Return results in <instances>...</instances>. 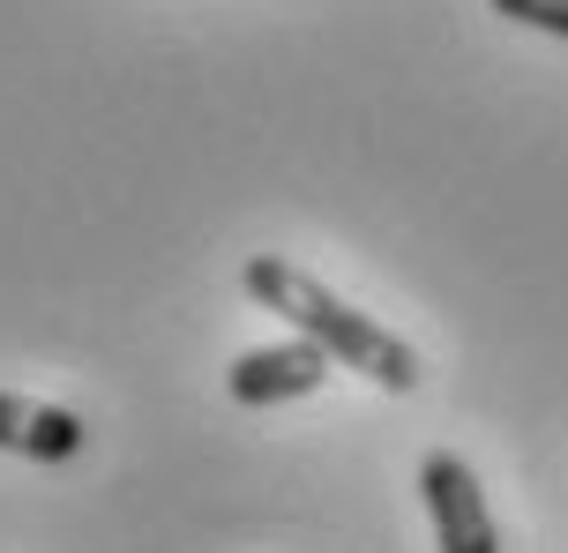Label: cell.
Returning a JSON list of instances; mask_svg holds the SVG:
<instances>
[{
    "label": "cell",
    "mask_w": 568,
    "mask_h": 553,
    "mask_svg": "<svg viewBox=\"0 0 568 553\" xmlns=\"http://www.w3.org/2000/svg\"><path fill=\"white\" fill-rule=\"evenodd\" d=\"M494 16H509V23H531L546 38H568V0H486Z\"/></svg>",
    "instance_id": "obj_5"
},
{
    "label": "cell",
    "mask_w": 568,
    "mask_h": 553,
    "mask_svg": "<svg viewBox=\"0 0 568 553\" xmlns=\"http://www.w3.org/2000/svg\"><path fill=\"white\" fill-rule=\"evenodd\" d=\"M0 449H16L30 464H75L90 449V427L68 404H38V397L0 389Z\"/></svg>",
    "instance_id": "obj_4"
},
{
    "label": "cell",
    "mask_w": 568,
    "mask_h": 553,
    "mask_svg": "<svg viewBox=\"0 0 568 553\" xmlns=\"http://www.w3.org/2000/svg\"><path fill=\"white\" fill-rule=\"evenodd\" d=\"M329 351L307 345V337H284V345H255V351H240L232 359V404H247V411H270V404H292V397H314L322 381H329Z\"/></svg>",
    "instance_id": "obj_3"
},
{
    "label": "cell",
    "mask_w": 568,
    "mask_h": 553,
    "mask_svg": "<svg viewBox=\"0 0 568 553\" xmlns=\"http://www.w3.org/2000/svg\"><path fill=\"white\" fill-rule=\"evenodd\" d=\"M240 285H247V299H255V307H270V315L292 321V337L322 345L337 367H359L374 389H389V397L419 389V351L404 345V337H389L374 315L344 307L337 291L322 285V277H307L300 263H284V255H247Z\"/></svg>",
    "instance_id": "obj_1"
},
{
    "label": "cell",
    "mask_w": 568,
    "mask_h": 553,
    "mask_svg": "<svg viewBox=\"0 0 568 553\" xmlns=\"http://www.w3.org/2000/svg\"><path fill=\"white\" fill-rule=\"evenodd\" d=\"M419 494H426L434 546L442 553H501L494 509H486V494H479V471L464 464L456 449H426L419 457Z\"/></svg>",
    "instance_id": "obj_2"
}]
</instances>
